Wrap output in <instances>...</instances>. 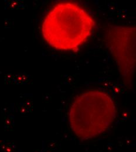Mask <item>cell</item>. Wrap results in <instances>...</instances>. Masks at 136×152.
Returning a JSON list of instances; mask_svg holds the SVG:
<instances>
[{"label": "cell", "mask_w": 136, "mask_h": 152, "mask_svg": "<svg viewBox=\"0 0 136 152\" xmlns=\"http://www.w3.org/2000/svg\"><path fill=\"white\" fill-rule=\"evenodd\" d=\"M116 116L115 104L107 93L99 90L79 94L69 111L70 127L78 138L89 140L105 132Z\"/></svg>", "instance_id": "7a4b0ae2"}, {"label": "cell", "mask_w": 136, "mask_h": 152, "mask_svg": "<svg viewBox=\"0 0 136 152\" xmlns=\"http://www.w3.org/2000/svg\"><path fill=\"white\" fill-rule=\"evenodd\" d=\"M104 38L120 76L131 82L136 72V25H109Z\"/></svg>", "instance_id": "3957f363"}, {"label": "cell", "mask_w": 136, "mask_h": 152, "mask_svg": "<svg viewBox=\"0 0 136 152\" xmlns=\"http://www.w3.org/2000/svg\"><path fill=\"white\" fill-rule=\"evenodd\" d=\"M95 25L93 17L80 5L61 2L45 15L42 34L47 43L54 49L76 50L90 37Z\"/></svg>", "instance_id": "6da1fadb"}]
</instances>
